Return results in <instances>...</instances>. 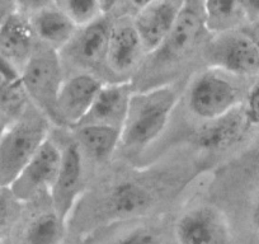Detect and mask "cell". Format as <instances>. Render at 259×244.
<instances>
[{"label":"cell","mask_w":259,"mask_h":244,"mask_svg":"<svg viewBox=\"0 0 259 244\" xmlns=\"http://www.w3.org/2000/svg\"><path fill=\"white\" fill-rule=\"evenodd\" d=\"M177 102L178 91L170 84L134 92L121 129L122 145L141 149L156 140L165 129Z\"/></svg>","instance_id":"6da1fadb"},{"label":"cell","mask_w":259,"mask_h":244,"mask_svg":"<svg viewBox=\"0 0 259 244\" xmlns=\"http://www.w3.org/2000/svg\"><path fill=\"white\" fill-rule=\"evenodd\" d=\"M51 121L33 104L0 136V187H9L49 138Z\"/></svg>","instance_id":"7a4b0ae2"},{"label":"cell","mask_w":259,"mask_h":244,"mask_svg":"<svg viewBox=\"0 0 259 244\" xmlns=\"http://www.w3.org/2000/svg\"><path fill=\"white\" fill-rule=\"evenodd\" d=\"M21 75L31 103L56 124V99L65 79L60 52L38 42Z\"/></svg>","instance_id":"3957f363"},{"label":"cell","mask_w":259,"mask_h":244,"mask_svg":"<svg viewBox=\"0 0 259 244\" xmlns=\"http://www.w3.org/2000/svg\"><path fill=\"white\" fill-rule=\"evenodd\" d=\"M231 76L234 75L215 68L198 74L189 87V109L207 121L240 106L241 92Z\"/></svg>","instance_id":"277c9868"},{"label":"cell","mask_w":259,"mask_h":244,"mask_svg":"<svg viewBox=\"0 0 259 244\" xmlns=\"http://www.w3.org/2000/svg\"><path fill=\"white\" fill-rule=\"evenodd\" d=\"M206 59L210 68L234 76L259 75V51L241 29L215 34L206 49Z\"/></svg>","instance_id":"5b68a950"},{"label":"cell","mask_w":259,"mask_h":244,"mask_svg":"<svg viewBox=\"0 0 259 244\" xmlns=\"http://www.w3.org/2000/svg\"><path fill=\"white\" fill-rule=\"evenodd\" d=\"M61 146L50 136L39 145L27 166L9 186L17 200L23 202L32 200L44 191H51L61 163Z\"/></svg>","instance_id":"8992f818"},{"label":"cell","mask_w":259,"mask_h":244,"mask_svg":"<svg viewBox=\"0 0 259 244\" xmlns=\"http://www.w3.org/2000/svg\"><path fill=\"white\" fill-rule=\"evenodd\" d=\"M103 83L89 71L64 79L56 99L57 125L76 128L87 116Z\"/></svg>","instance_id":"52a82bcc"},{"label":"cell","mask_w":259,"mask_h":244,"mask_svg":"<svg viewBox=\"0 0 259 244\" xmlns=\"http://www.w3.org/2000/svg\"><path fill=\"white\" fill-rule=\"evenodd\" d=\"M179 244H230V233L223 214L213 206L187 211L176 225Z\"/></svg>","instance_id":"ba28073f"},{"label":"cell","mask_w":259,"mask_h":244,"mask_svg":"<svg viewBox=\"0 0 259 244\" xmlns=\"http://www.w3.org/2000/svg\"><path fill=\"white\" fill-rule=\"evenodd\" d=\"M61 150V163L50 193L54 211L66 221L83 186V151L76 141L66 144Z\"/></svg>","instance_id":"9c48e42d"},{"label":"cell","mask_w":259,"mask_h":244,"mask_svg":"<svg viewBox=\"0 0 259 244\" xmlns=\"http://www.w3.org/2000/svg\"><path fill=\"white\" fill-rule=\"evenodd\" d=\"M186 0H155L136 12L134 27L140 36L145 52H156L173 28Z\"/></svg>","instance_id":"30bf717a"},{"label":"cell","mask_w":259,"mask_h":244,"mask_svg":"<svg viewBox=\"0 0 259 244\" xmlns=\"http://www.w3.org/2000/svg\"><path fill=\"white\" fill-rule=\"evenodd\" d=\"M250 125L245 107L240 104L228 113L203 121L196 135V143L205 150H225L239 143Z\"/></svg>","instance_id":"8fae6325"},{"label":"cell","mask_w":259,"mask_h":244,"mask_svg":"<svg viewBox=\"0 0 259 244\" xmlns=\"http://www.w3.org/2000/svg\"><path fill=\"white\" fill-rule=\"evenodd\" d=\"M111 28L112 26H109L104 18L80 27L73 39L60 52H66L76 65L88 70L107 65Z\"/></svg>","instance_id":"7c38bea8"},{"label":"cell","mask_w":259,"mask_h":244,"mask_svg":"<svg viewBox=\"0 0 259 244\" xmlns=\"http://www.w3.org/2000/svg\"><path fill=\"white\" fill-rule=\"evenodd\" d=\"M133 93V86L128 80L103 83L88 113L79 125L99 124L113 126L121 130Z\"/></svg>","instance_id":"4fadbf2b"},{"label":"cell","mask_w":259,"mask_h":244,"mask_svg":"<svg viewBox=\"0 0 259 244\" xmlns=\"http://www.w3.org/2000/svg\"><path fill=\"white\" fill-rule=\"evenodd\" d=\"M38 45L29 18L17 12L0 26V59L22 71Z\"/></svg>","instance_id":"5bb4252c"},{"label":"cell","mask_w":259,"mask_h":244,"mask_svg":"<svg viewBox=\"0 0 259 244\" xmlns=\"http://www.w3.org/2000/svg\"><path fill=\"white\" fill-rule=\"evenodd\" d=\"M36 38L56 51H61L73 39L79 27L59 7L45 6L28 17Z\"/></svg>","instance_id":"9a60e30c"},{"label":"cell","mask_w":259,"mask_h":244,"mask_svg":"<svg viewBox=\"0 0 259 244\" xmlns=\"http://www.w3.org/2000/svg\"><path fill=\"white\" fill-rule=\"evenodd\" d=\"M202 29H206L203 17L201 18L196 8L186 0L173 28L158 51L164 52L169 59H182L197 46Z\"/></svg>","instance_id":"2e32d148"},{"label":"cell","mask_w":259,"mask_h":244,"mask_svg":"<svg viewBox=\"0 0 259 244\" xmlns=\"http://www.w3.org/2000/svg\"><path fill=\"white\" fill-rule=\"evenodd\" d=\"M145 54L140 36L134 24L112 26L109 33L107 66L114 73H128Z\"/></svg>","instance_id":"e0dca14e"},{"label":"cell","mask_w":259,"mask_h":244,"mask_svg":"<svg viewBox=\"0 0 259 244\" xmlns=\"http://www.w3.org/2000/svg\"><path fill=\"white\" fill-rule=\"evenodd\" d=\"M76 144L81 151L98 161L111 158L121 144V130L113 126L99 124H84L74 128Z\"/></svg>","instance_id":"ac0fdd59"},{"label":"cell","mask_w":259,"mask_h":244,"mask_svg":"<svg viewBox=\"0 0 259 244\" xmlns=\"http://www.w3.org/2000/svg\"><path fill=\"white\" fill-rule=\"evenodd\" d=\"M31 106L21 71L0 59V111L9 121L21 117Z\"/></svg>","instance_id":"d6986e66"},{"label":"cell","mask_w":259,"mask_h":244,"mask_svg":"<svg viewBox=\"0 0 259 244\" xmlns=\"http://www.w3.org/2000/svg\"><path fill=\"white\" fill-rule=\"evenodd\" d=\"M246 21L238 0H205L203 2V23L206 31L223 33L238 28Z\"/></svg>","instance_id":"ffe728a7"},{"label":"cell","mask_w":259,"mask_h":244,"mask_svg":"<svg viewBox=\"0 0 259 244\" xmlns=\"http://www.w3.org/2000/svg\"><path fill=\"white\" fill-rule=\"evenodd\" d=\"M112 209L121 215H133L145 210L150 202V196L141 186L124 182L117 186L109 197Z\"/></svg>","instance_id":"44dd1931"},{"label":"cell","mask_w":259,"mask_h":244,"mask_svg":"<svg viewBox=\"0 0 259 244\" xmlns=\"http://www.w3.org/2000/svg\"><path fill=\"white\" fill-rule=\"evenodd\" d=\"M65 221L55 211L45 213L29 223L26 230L27 244H59L64 235Z\"/></svg>","instance_id":"7402d4cb"},{"label":"cell","mask_w":259,"mask_h":244,"mask_svg":"<svg viewBox=\"0 0 259 244\" xmlns=\"http://www.w3.org/2000/svg\"><path fill=\"white\" fill-rule=\"evenodd\" d=\"M59 8L68 14L79 28L104 17L98 0H59Z\"/></svg>","instance_id":"603a6c76"},{"label":"cell","mask_w":259,"mask_h":244,"mask_svg":"<svg viewBox=\"0 0 259 244\" xmlns=\"http://www.w3.org/2000/svg\"><path fill=\"white\" fill-rule=\"evenodd\" d=\"M19 204L21 201L17 200L11 188L0 187V236L8 230L18 215Z\"/></svg>","instance_id":"cb8c5ba5"},{"label":"cell","mask_w":259,"mask_h":244,"mask_svg":"<svg viewBox=\"0 0 259 244\" xmlns=\"http://www.w3.org/2000/svg\"><path fill=\"white\" fill-rule=\"evenodd\" d=\"M116 244H160L159 236L148 229H139L119 239Z\"/></svg>","instance_id":"d4e9b609"},{"label":"cell","mask_w":259,"mask_h":244,"mask_svg":"<svg viewBox=\"0 0 259 244\" xmlns=\"http://www.w3.org/2000/svg\"><path fill=\"white\" fill-rule=\"evenodd\" d=\"M246 114L250 124H259V83L253 87L248 94L245 106Z\"/></svg>","instance_id":"484cf974"},{"label":"cell","mask_w":259,"mask_h":244,"mask_svg":"<svg viewBox=\"0 0 259 244\" xmlns=\"http://www.w3.org/2000/svg\"><path fill=\"white\" fill-rule=\"evenodd\" d=\"M245 19L253 22L259 19V0H238Z\"/></svg>","instance_id":"4316f807"},{"label":"cell","mask_w":259,"mask_h":244,"mask_svg":"<svg viewBox=\"0 0 259 244\" xmlns=\"http://www.w3.org/2000/svg\"><path fill=\"white\" fill-rule=\"evenodd\" d=\"M17 12H19L17 0H0V26Z\"/></svg>","instance_id":"83f0119b"},{"label":"cell","mask_w":259,"mask_h":244,"mask_svg":"<svg viewBox=\"0 0 259 244\" xmlns=\"http://www.w3.org/2000/svg\"><path fill=\"white\" fill-rule=\"evenodd\" d=\"M19 12L26 14V12H34L36 9L47 6V0H17Z\"/></svg>","instance_id":"f1b7e54d"},{"label":"cell","mask_w":259,"mask_h":244,"mask_svg":"<svg viewBox=\"0 0 259 244\" xmlns=\"http://www.w3.org/2000/svg\"><path fill=\"white\" fill-rule=\"evenodd\" d=\"M241 31L250 38V41L253 42L254 46H255L259 51V19L250 22V23L246 27H244Z\"/></svg>","instance_id":"f546056e"},{"label":"cell","mask_w":259,"mask_h":244,"mask_svg":"<svg viewBox=\"0 0 259 244\" xmlns=\"http://www.w3.org/2000/svg\"><path fill=\"white\" fill-rule=\"evenodd\" d=\"M98 2L99 4H101V8L102 11H103V13L107 14L117 6V3H118L119 0H98Z\"/></svg>","instance_id":"4dcf8cb0"},{"label":"cell","mask_w":259,"mask_h":244,"mask_svg":"<svg viewBox=\"0 0 259 244\" xmlns=\"http://www.w3.org/2000/svg\"><path fill=\"white\" fill-rule=\"evenodd\" d=\"M153 2H155V0H127V3L133 7V8H135L136 12H139L140 9H143V8H145L146 6L151 4Z\"/></svg>","instance_id":"1f68e13d"},{"label":"cell","mask_w":259,"mask_h":244,"mask_svg":"<svg viewBox=\"0 0 259 244\" xmlns=\"http://www.w3.org/2000/svg\"><path fill=\"white\" fill-rule=\"evenodd\" d=\"M9 124H11V121L7 118V116L3 112L0 111V136H2V134H3L4 131H6V129L8 128Z\"/></svg>","instance_id":"d6a6232c"},{"label":"cell","mask_w":259,"mask_h":244,"mask_svg":"<svg viewBox=\"0 0 259 244\" xmlns=\"http://www.w3.org/2000/svg\"><path fill=\"white\" fill-rule=\"evenodd\" d=\"M254 223H255L256 228H258V230H259V200H258V204H256V206H255V211H254Z\"/></svg>","instance_id":"836d02e7"},{"label":"cell","mask_w":259,"mask_h":244,"mask_svg":"<svg viewBox=\"0 0 259 244\" xmlns=\"http://www.w3.org/2000/svg\"><path fill=\"white\" fill-rule=\"evenodd\" d=\"M0 244H2V243H0Z\"/></svg>","instance_id":"e575fe53"}]
</instances>
